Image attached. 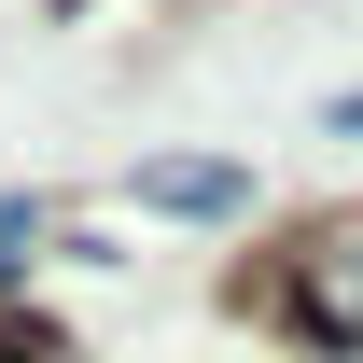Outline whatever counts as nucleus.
Instances as JSON below:
<instances>
[{"instance_id": "obj_1", "label": "nucleus", "mask_w": 363, "mask_h": 363, "mask_svg": "<svg viewBox=\"0 0 363 363\" xmlns=\"http://www.w3.org/2000/svg\"><path fill=\"white\" fill-rule=\"evenodd\" d=\"M294 321H308V350L363 363V210H335V224L308 238V266H294Z\"/></svg>"}, {"instance_id": "obj_4", "label": "nucleus", "mask_w": 363, "mask_h": 363, "mask_svg": "<svg viewBox=\"0 0 363 363\" xmlns=\"http://www.w3.org/2000/svg\"><path fill=\"white\" fill-rule=\"evenodd\" d=\"M335 140H363V98H335Z\"/></svg>"}, {"instance_id": "obj_3", "label": "nucleus", "mask_w": 363, "mask_h": 363, "mask_svg": "<svg viewBox=\"0 0 363 363\" xmlns=\"http://www.w3.org/2000/svg\"><path fill=\"white\" fill-rule=\"evenodd\" d=\"M28 238H43V210H28V196H0V279L28 266Z\"/></svg>"}, {"instance_id": "obj_2", "label": "nucleus", "mask_w": 363, "mask_h": 363, "mask_svg": "<svg viewBox=\"0 0 363 363\" xmlns=\"http://www.w3.org/2000/svg\"><path fill=\"white\" fill-rule=\"evenodd\" d=\"M140 210H168V224H224V210H252V168H224V154H154V168H140Z\"/></svg>"}]
</instances>
